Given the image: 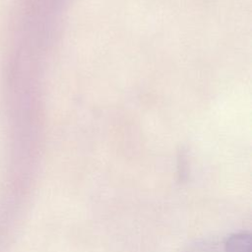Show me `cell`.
<instances>
[{
    "mask_svg": "<svg viewBox=\"0 0 252 252\" xmlns=\"http://www.w3.org/2000/svg\"><path fill=\"white\" fill-rule=\"evenodd\" d=\"M226 252H251V237L248 233L230 236L225 244Z\"/></svg>",
    "mask_w": 252,
    "mask_h": 252,
    "instance_id": "1",
    "label": "cell"
}]
</instances>
